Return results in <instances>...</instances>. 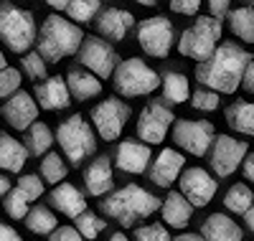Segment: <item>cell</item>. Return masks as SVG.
<instances>
[{
	"instance_id": "1",
	"label": "cell",
	"mask_w": 254,
	"mask_h": 241,
	"mask_svg": "<svg viewBox=\"0 0 254 241\" xmlns=\"http://www.w3.org/2000/svg\"><path fill=\"white\" fill-rule=\"evenodd\" d=\"M249 63H252L249 51H244L234 41H224L219 43V49L208 61L196 63V79L206 89H214L219 94H234L244 81Z\"/></svg>"
},
{
	"instance_id": "2",
	"label": "cell",
	"mask_w": 254,
	"mask_h": 241,
	"mask_svg": "<svg viewBox=\"0 0 254 241\" xmlns=\"http://www.w3.org/2000/svg\"><path fill=\"white\" fill-rule=\"evenodd\" d=\"M99 208L107 218H115L122 229H127V226H135L140 218H147L155 211H160L163 203H160L158 195L145 190L142 185L127 183L125 188H117L107 195V198H102Z\"/></svg>"
},
{
	"instance_id": "3",
	"label": "cell",
	"mask_w": 254,
	"mask_h": 241,
	"mask_svg": "<svg viewBox=\"0 0 254 241\" xmlns=\"http://www.w3.org/2000/svg\"><path fill=\"white\" fill-rule=\"evenodd\" d=\"M84 38L87 36L81 33V26L71 23L69 18L46 15V20L41 23V31H38V41H36L38 49L36 51L44 56L46 63H59L61 59L79 54Z\"/></svg>"
},
{
	"instance_id": "4",
	"label": "cell",
	"mask_w": 254,
	"mask_h": 241,
	"mask_svg": "<svg viewBox=\"0 0 254 241\" xmlns=\"http://www.w3.org/2000/svg\"><path fill=\"white\" fill-rule=\"evenodd\" d=\"M56 140L61 145L64 158L74 168H81V163L89 160L97 152V129L81 115H71L64 120L56 127Z\"/></svg>"
},
{
	"instance_id": "5",
	"label": "cell",
	"mask_w": 254,
	"mask_h": 241,
	"mask_svg": "<svg viewBox=\"0 0 254 241\" xmlns=\"http://www.w3.org/2000/svg\"><path fill=\"white\" fill-rule=\"evenodd\" d=\"M0 41L13 54H31V46L38 41V26L33 13L13 3H0Z\"/></svg>"
},
{
	"instance_id": "6",
	"label": "cell",
	"mask_w": 254,
	"mask_h": 241,
	"mask_svg": "<svg viewBox=\"0 0 254 241\" xmlns=\"http://www.w3.org/2000/svg\"><path fill=\"white\" fill-rule=\"evenodd\" d=\"M221 23L211 15H198L196 23L186 28L178 36V54L193 59L196 63H203L214 56V51L221 43Z\"/></svg>"
},
{
	"instance_id": "7",
	"label": "cell",
	"mask_w": 254,
	"mask_h": 241,
	"mask_svg": "<svg viewBox=\"0 0 254 241\" xmlns=\"http://www.w3.org/2000/svg\"><path fill=\"white\" fill-rule=\"evenodd\" d=\"M112 84H115V92L122 97H145V94H153L163 81L153 66H147L137 56H130L120 61Z\"/></svg>"
},
{
	"instance_id": "8",
	"label": "cell",
	"mask_w": 254,
	"mask_h": 241,
	"mask_svg": "<svg viewBox=\"0 0 254 241\" xmlns=\"http://www.w3.org/2000/svg\"><path fill=\"white\" fill-rule=\"evenodd\" d=\"M216 137L219 135L208 120H176L173 132H171V140L183 152L196 155V158H203L206 152H211Z\"/></svg>"
},
{
	"instance_id": "9",
	"label": "cell",
	"mask_w": 254,
	"mask_h": 241,
	"mask_svg": "<svg viewBox=\"0 0 254 241\" xmlns=\"http://www.w3.org/2000/svg\"><path fill=\"white\" fill-rule=\"evenodd\" d=\"M89 117H92V127L97 129V135L107 142H115L122 135L127 120L132 117V109L120 97H107L92 107Z\"/></svg>"
},
{
	"instance_id": "10",
	"label": "cell",
	"mask_w": 254,
	"mask_h": 241,
	"mask_svg": "<svg viewBox=\"0 0 254 241\" xmlns=\"http://www.w3.org/2000/svg\"><path fill=\"white\" fill-rule=\"evenodd\" d=\"M137 43L140 49L153 56V59H165L171 54L173 43H176V28L173 20L165 15H150L142 23H137Z\"/></svg>"
},
{
	"instance_id": "11",
	"label": "cell",
	"mask_w": 254,
	"mask_h": 241,
	"mask_svg": "<svg viewBox=\"0 0 254 241\" xmlns=\"http://www.w3.org/2000/svg\"><path fill=\"white\" fill-rule=\"evenodd\" d=\"M76 59L81 61V66L92 71L97 79H110L115 76L117 66H120V59H117V51L110 46L104 38L99 36H87L81 43V49L76 54Z\"/></svg>"
},
{
	"instance_id": "12",
	"label": "cell",
	"mask_w": 254,
	"mask_h": 241,
	"mask_svg": "<svg viewBox=\"0 0 254 241\" xmlns=\"http://www.w3.org/2000/svg\"><path fill=\"white\" fill-rule=\"evenodd\" d=\"M173 124L176 115L171 112V107H165L163 102H150L137 117V137L145 145H160Z\"/></svg>"
},
{
	"instance_id": "13",
	"label": "cell",
	"mask_w": 254,
	"mask_h": 241,
	"mask_svg": "<svg viewBox=\"0 0 254 241\" xmlns=\"http://www.w3.org/2000/svg\"><path fill=\"white\" fill-rule=\"evenodd\" d=\"M247 155H249V145L244 140L219 135L214 147L208 152V163H211V170L216 173V178H229L247 160Z\"/></svg>"
},
{
	"instance_id": "14",
	"label": "cell",
	"mask_w": 254,
	"mask_h": 241,
	"mask_svg": "<svg viewBox=\"0 0 254 241\" xmlns=\"http://www.w3.org/2000/svg\"><path fill=\"white\" fill-rule=\"evenodd\" d=\"M178 183H181L183 198L193 206V208L208 206L211 201H214L216 190H219L216 178H211L208 170H203V168H186Z\"/></svg>"
},
{
	"instance_id": "15",
	"label": "cell",
	"mask_w": 254,
	"mask_h": 241,
	"mask_svg": "<svg viewBox=\"0 0 254 241\" xmlns=\"http://www.w3.org/2000/svg\"><path fill=\"white\" fill-rule=\"evenodd\" d=\"M0 115H3V120L18 129V132H23V129H31L38 120V102L33 94L23 92L20 89L15 97H10L8 102H3V107H0Z\"/></svg>"
},
{
	"instance_id": "16",
	"label": "cell",
	"mask_w": 254,
	"mask_h": 241,
	"mask_svg": "<svg viewBox=\"0 0 254 241\" xmlns=\"http://www.w3.org/2000/svg\"><path fill=\"white\" fill-rule=\"evenodd\" d=\"M150 145H145L140 140H122L115 150V165L122 173H130V175H140L145 170H150Z\"/></svg>"
},
{
	"instance_id": "17",
	"label": "cell",
	"mask_w": 254,
	"mask_h": 241,
	"mask_svg": "<svg viewBox=\"0 0 254 241\" xmlns=\"http://www.w3.org/2000/svg\"><path fill=\"white\" fill-rule=\"evenodd\" d=\"M186 165V158H183V152L173 150V147H163L160 150V155L153 160L150 165V181L153 185L158 188H171L176 181H181V175H183V168Z\"/></svg>"
},
{
	"instance_id": "18",
	"label": "cell",
	"mask_w": 254,
	"mask_h": 241,
	"mask_svg": "<svg viewBox=\"0 0 254 241\" xmlns=\"http://www.w3.org/2000/svg\"><path fill=\"white\" fill-rule=\"evenodd\" d=\"M94 26H97V33L102 38H107V41H125V36L130 33V28H137L135 15L130 10L115 8V5L102 8V13L94 20Z\"/></svg>"
},
{
	"instance_id": "19",
	"label": "cell",
	"mask_w": 254,
	"mask_h": 241,
	"mask_svg": "<svg viewBox=\"0 0 254 241\" xmlns=\"http://www.w3.org/2000/svg\"><path fill=\"white\" fill-rule=\"evenodd\" d=\"M33 97H36L38 107L46 109V112H59V109H66L71 104V92H69V84L64 76H49L46 81L36 84Z\"/></svg>"
},
{
	"instance_id": "20",
	"label": "cell",
	"mask_w": 254,
	"mask_h": 241,
	"mask_svg": "<svg viewBox=\"0 0 254 241\" xmlns=\"http://www.w3.org/2000/svg\"><path fill=\"white\" fill-rule=\"evenodd\" d=\"M115 183V173H112V160L110 155H97L87 170H84V185H87L89 195H97V198H107V193L112 190Z\"/></svg>"
},
{
	"instance_id": "21",
	"label": "cell",
	"mask_w": 254,
	"mask_h": 241,
	"mask_svg": "<svg viewBox=\"0 0 254 241\" xmlns=\"http://www.w3.org/2000/svg\"><path fill=\"white\" fill-rule=\"evenodd\" d=\"M49 203L64 213V216H69V218H79L84 211H87V198H84V193L71 185V183H61L56 185L51 193H49Z\"/></svg>"
},
{
	"instance_id": "22",
	"label": "cell",
	"mask_w": 254,
	"mask_h": 241,
	"mask_svg": "<svg viewBox=\"0 0 254 241\" xmlns=\"http://www.w3.org/2000/svg\"><path fill=\"white\" fill-rule=\"evenodd\" d=\"M201 236L206 241H242L244 234H242V226L229 218L226 213H211L203 218L201 224Z\"/></svg>"
},
{
	"instance_id": "23",
	"label": "cell",
	"mask_w": 254,
	"mask_h": 241,
	"mask_svg": "<svg viewBox=\"0 0 254 241\" xmlns=\"http://www.w3.org/2000/svg\"><path fill=\"white\" fill-rule=\"evenodd\" d=\"M66 84H69L71 99H76V102H89V99L102 94V79H97L92 71H87L84 66L69 69Z\"/></svg>"
},
{
	"instance_id": "24",
	"label": "cell",
	"mask_w": 254,
	"mask_h": 241,
	"mask_svg": "<svg viewBox=\"0 0 254 241\" xmlns=\"http://www.w3.org/2000/svg\"><path fill=\"white\" fill-rule=\"evenodd\" d=\"M28 147L8 132H0V170L3 173H20L28 160Z\"/></svg>"
},
{
	"instance_id": "25",
	"label": "cell",
	"mask_w": 254,
	"mask_h": 241,
	"mask_svg": "<svg viewBox=\"0 0 254 241\" xmlns=\"http://www.w3.org/2000/svg\"><path fill=\"white\" fill-rule=\"evenodd\" d=\"M160 213H163V221H165L168 226L183 229V226H188L190 216H193V206H190V203L183 198L181 190H171V193L165 195Z\"/></svg>"
},
{
	"instance_id": "26",
	"label": "cell",
	"mask_w": 254,
	"mask_h": 241,
	"mask_svg": "<svg viewBox=\"0 0 254 241\" xmlns=\"http://www.w3.org/2000/svg\"><path fill=\"white\" fill-rule=\"evenodd\" d=\"M226 122L229 127L239 135H247V137H254V102H234L226 107Z\"/></svg>"
},
{
	"instance_id": "27",
	"label": "cell",
	"mask_w": 254,
	"mask_h": 241,
	"mask_svg": "<svg viewBox=\"0 0 254 241\" xmlns=\"http://www.w3.org/2000/svg\"><path fill=\"white\" fill-rule=\"evenodd\" d=\"M190 84L188 76H183L181 71H165L163 74V102L165 104H183L190 102Z\"/></svg>"
},
{
	"instance_id": "28",
	"label": "cell",
	"mask_w": 254,
	"mask_h": 241,
	"mask_svg": "<svg viewBox=\"0 0 254 241\" xmlns=\"http://www.w3.org/2000/svg\"><path fill=\"white\" fill-rule=\"evenodd\" d=\"M229 28L239 41L254 43V5H239L229 15Z\"/></svg>"
},
{
	"instance_id": "29",
	"label": "cell",
	"mask_w": 254,
	"mask_h": 241,
	"mask_svg": "<svg viewBox=\"0 0 254 241\" xmlns=\"http://www.w3.org/2000/svg\"><path fill=\"white\" fill-rule=\"evenodd\" d=\"M54 132L49 129V124H44V122H36L31 129H28V135H26V147H28V152L31 155H36V158H41V155H49V150H51V145H54Z\"/></svg>"
},
{
	"instance_id": "30",
	"label": "cell",
	"mask_w": 254,
	"mask_h": 241,
	"mask_svg": "<svg viewBox=\"0 0 254 241\" xmlns=\"http://www.w3.org/2000/svg\"><path fill=\"white\" fill-rule=\"evenodd\" d=\"M252 206H254V193H252V188L244 185V183H234V185L224 193V208L231 211V213L244 216Z\"/></svg>"
},
{
	"instance_id": "31",
	"label": "cell",
	"mask_w": 254,
	"mask_h": 241,
	"mask_svg": "<svg viewBox=\"0 0 254 241\" xmlns=\"http://www.w3.org/2000/svg\"><path fill=\"white\" fill-rule=\"evenodd\" d=\"M26 226H28L31 234H38V236L49 234V236H51V234L59 229V221H56V216H54L51 208H46V206H33L31 213L26 216Z\"/></svg>"
},
{
	"instance_id": "32",
	"label": "cell",
	"mask_w": 254,
	"mask_h": 241,
	"mask_svg": "<svg viewBox=\"0 0 254 241\" xmlns=\"http://www.w3.org/2000/svg\"><path fill=\"white\" fill-rule=\"evenodd\" d=\"M66 163H64V158L59 155V152H49L46 158H41V178H44L49 185H61V183H66L64 178H66Z\"/></svg>"
},
{
	"instance_id": "33",
	"label": "cell",
	"mask_w": 254,
	"mask_h": 241,
	"mask_svg": "<svg viewBox=\"0 0 254 241\" xmlns=\"http://www.w3.org/2000/svg\"><path fill=\"white\" fill-rule=\"evenodd\" d=\"M99 13H102V3H99V0H71L69 10H66L69 20L76 23V26L89 23V20H94V15H99Z\"/></svg>"
},
{
	"instance_id": "34",
	"label": "cell",
	"mask_w": 254,
	"mask_h": 241,
	"mask_svg": "<svg viewBox=\"0 0 254 241\" xmlns=\"http://www.w3.org/2000/svg\"><path fill=\"white\" fill-rule=\"evenodd\" d=\"M3 208H5V213H8L10 218H15V221H20V218L26 221V216L31 213V201H28V195L20 190V188H13V190L5 195Z\"/></svg>"
},
{
	"instance_id": "35",
	"label": "cell",
	"mask_w": 254,
	"mask_h": 241,
	"mask_svg": "<svg viewBox=\"0 0 254 241\" xmlns=\"http://www.w3.org/2000/svg\"><path fill=\"white\" fill-rule=\"evenodd\" d=\"M74 229L84 236V239H97L104 229H107V221L99 218L94 211H84L79 218H74Z\"/></svg>"
},
{
	"instance_id": "36",
	"label": "cell",
	"mask_w": 254,
	"mask_h": 241,
	"mask_svg": "<svg viewBox=\"0 0 254 241\" xmlns=\"http://www.w3.org/2000/svg\"><path fill=\"white\" fill-rule=\"evenodd\" d=\"M20 69H23V74H26L31 81H36V84H41V81L49 79V74H46V61H44V56H41L38 51H31V54H26V56H20Z\"/></svg>"
},
{
	"instance_id": "37",
	"label": "cell",
	"mask_w": 254,
	"mask_h": 241,
	"mask_svg": "<svg viewBox=\"0 0 254 241\" xmlns=\"http://www.w3.org/2000/svg\"><path fill=\"white\" fill-rule=\"evenodd\" d=\"M219 92L214 89H206V86H198V89L190 94V107L193 109H201V112H214V109H219Z\"/></svg>"
},
{
	"instance_id": "38",
	"label": "cell",
	"mask_w": 254,
	"mask_h": 241,
	"mask_svg": "<svg viewBox=\"0 0 254 241\" xmlns=\"http://www.w3.org/2000/svg\"><path fill=\"white\" fill-rule=\"evenodd\" d=\"M20 71L18 69H13V66H8L5 71H0V99H10V97H15L18 92H20Z\"/></svg>"
},
{
	"instance_id": "39",
	"label": "cell",
	"mask_w": 254,
	"mask_h": 241,
	"mask_svg": "<svg viewBox=\"0 0 254 241\" xmlns=\"http://www.w3.org/2000/svg\"><path fill=\"white\" fill-rule=\"evenodd\" d=\"M15 188L23 190L28 195V201H36V198L44 195V178L36 175V173H26V175H20V178H18V185Z\"/></svg>"
},
{
	"instance_id": "40",
	"label": "cell",
	"mask_w": 254,
	"mask_h": 241,
	"mask_svg": "<svg viewBox=\"0 0 254 241\" xmlns=\"http://www.w3.org/2000/svg\"><path fill=\"white\" fill-rule=\"evenodd\" d=\"M132 239H135V241H176L171 234L165 231L163 224H147V226H140V229H135Z\"/></svg>"
},
{
	"instance_id": "41",
	"label": "cell",
	"mask_w": 254,
	"mask_h": 241,
	"mask_svg": "<svg viewBox=\"0 0 254 241\" xmlns=\"http://www.w3.org/2000/svg\"><path fill=\"white\" fill-rule=\"evenodd\" d=\"M49 241H84V236L74 229V226H59Z\"/></svg>"
},
{
	"instance_id": "42",
	"label": "cell",
	"mask_w": 254,
	"mask_h": 241,
	"mask_svg": "<svg viewBox=\"0 0 254 241\" xmlns=\"http://www.w3.org/2000/svg\"><path fill=\"white\" fill-rule=\"evenodd\" d=\"M208 13H211V18H216L221 23L224 18L231 15V3H226V0H211V3H208Z\"/></svg>"
},
{
	"instance_id": "43",
	"label": "cell",
	"mask_w": 254,
	"mask_h": 241,
	"mask_svg": "<svg viewBox=\"0 0 254 241\" xmlns=\"http://www.w3.org/2000/svg\"><path fill=\"white\" fill-rule=\"evenodd\" d=\"M201 8L198 0H173L171 3V10L173 13H183V15H196Z\"/></svg>"
},
{
	"instance_id": "44",
	"label": "cell",
	"mask_w": 254,
	"mask_h": 241,
	"mask_svg": "<svg viewBox=\"0 0 254 241\" xmlns=\"http://www.w3.org/2000/svg\"><path fill=\"white\" fill-rule=\"evenodd\" d=\"M0 241H23V239L18 236V231H15L13 226H8V224L0 221Z\"/></svg>"
},
{
	"instance_id": "45",
	"label": "cell",
	"mask_w": 254,
	"mask_h": 241,
	"mask_svg": "<svg viewBox=\"0 0 254 241\" xmlns=\"http://www.w3.org/2000/svg\"><path fill=\"white\" fill-rule=\"evenodd\" d=\"M242 86H244V92H249V94H254V61L247 66V74H244V81H242Z\"/></svg>"
},
{
	"instance_id": "46",
	"label": "cell",
	"mask_w": 254,
	"mask_h": 241,
	"mask_svg": "<svg viewBox=\"0 0 254 241\" xmlns=\"http://www.w3.org/2000/svg\"><path fill=\"white\" fill-rule=\"evenodd\" d=\"M244 178L249 183H254V152H249L247 160H244Z\"/></svg>"
},
{
	"instance_id": "47",
	"label": "cell",
	"mask_w": 254,
	"mask_h": 241,
	"mask_svg": "<svg viewBox=\"0 0 254 241\" xmlns=\"http://www.w3.org/2000/svg\"><path fill=\"white\" fill-rule=\"evenodd\" d=\"M10 190H13V188H10V178H8L5 173H0V198L5 201V195H8Z\"/></svg>"
},
{
	"instance_id": "48",
	"label": "cell",
	"mask_w": 254,
	"mask_h": 241,
	"mask_svg": "<svg viewBox=\"0 0 254 241\" xmlns=\"http://www.w3.org/2000/svg\"><path fill=\"white\" fill-rule=\"evenodd\" d=\"M176 241H206L201 234H193V231H186V234H181V236H176Z\"/></svg>"
},
{
	"instance_id": "49",
	"label": "cell",
	"mask_w": 254,
	"mask_h": 241,
	"mask_svg": "<svg viewBox=\"0 0 254 241\" xmlns=\"http://www.w3.org/2000/svg\"><path fill=\"white\" fill-rule=\"evenodd\" d=\"M244 226H247L249 231H254V206L244 213Z\"/></svg>"
},
{
	"instance_id": "50",
	"label": "cell",
	"mask_w": 254,
	"mask_h": 241,
	"mask_svg": "<svg viewBox=\"0 0 254 241\" xmlns=\"http://www.w3.org/2000/svg\"><path fill=\"white\" fill-rule=\"evenodd\" d=\"M49 5H51L54 10H64V13L69 10V3H66V0H49Z\"/></svg>"
},
{
	"instance_id": "51",
	"label": "cell",
	"mask_w": 254,
	"mask_h": 241,
	"mask_svg": "<svg viewBox=\"0 0 254 241\" xmlns=\"http://www.w3.org/2000/svg\"><path fill=\"white\" fill-rule=\"evenodd\" d=\"M110 241H132V239H127L122 231H117V234H112V236H110Z\"/></svg>"
},
{
	"instance_id": "52",
	"label": "cell",
	"mask_w": 254,
	"mask_h": 241,
	"mask_svg": "<svg viewBox=\"0 0 254 241\" xmlns=\"http://www.w3.org/2000/svg\"><path fill=\"white\" fill-rule=\"evenodd\" d=\"M5 69H8V63H5V54L0 51V71H5Z\"/></svg>"
}]
</instances>
